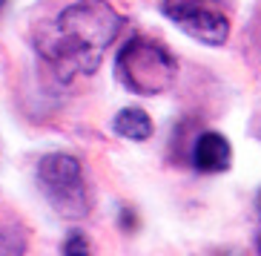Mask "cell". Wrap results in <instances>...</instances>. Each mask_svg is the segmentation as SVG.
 <instances>
[{
	"label": "cell",
	"mask_w": 261,
	"mask_h": 256,
	"mask_svg": "<svg viewBox=\"0 0 261 256\" xmlns=\"http://www.w3.org/2000/svg\"><path fill=\"white\" fill-rule=\"evenodd\" d=\"M192 167L198 173H227L232 167V147L221 132H201L192 141Z\"/></svg>",
	"instance_id": "5"
},
{
	"label": "cell",
	"mask_w": 261,
	"mask_h": 256,
	"mask_svg": "<svg viewBox=\"0 0 261 256\" xmlns=\"http://www.w3.org/2000/svg\"><path fill=\"white\" fill-rule=\"evenodd\" d=\"M115 75L132 95H164L175 86L178 63L164 43L152 38H132L115 58Z\"/></svg>",
	"instance_id": "2"
},
{
	"label": "cell",
	"mask_w": 261,
	"mask_h": 256,
	"mask_svg": "<svg viewBox=\"0 0 261 256\" xmlns=\"http://www.w3.org/2000/svg\"><path fill=\"white\" fill-rule=\"evenodd\" d=\"M112 127H115V132L121 135V138H129V141H146L152 138V118L146 115L141 107H126L121 109L115 115V121H112Z\"/></svg>",
	"instance_id": "6"
},
{
	"label": "cell",
	"mask_w": 261,
	"mask_h": 256,
	"mask_svg": "<svg viewBox=\"0 0 261 256\" xmlns=\"http://www.w3.org/2000/svg\"><path fill=\"white\" fill-rule=\"evenodd\" d=\"M38 181L61 216L84 219L89 213V193L84 181V167L69 153H49L38 164Z\"/></svg>",
	"instance_id": "3"
},
{
	"label": "cell",
	"mask_w": 261,
	"mask_h": 256,
	"mask_svg": "<svg viewBox=\"0 0 261 256\" xmlns=\"http://www.w3.org/2000/svg\"><path fill=\"white\" fill-rule=\"evenodd\" d=\"M161 12L198 43L224 46L230 40V15L218 0H167Z\"/></svg>",
	"instance_id": "4"
},
{
	"label": "cell",
	"mask_w": 261,
	"mask_h": 256,
	"mask_svg": "<svg viewBox=\"0 0 261 256\" xmlns=\"http://www.w3.org/2000/svg\"><path fill=\"white\" fill-rule=\"evenodd\" d=\"M6 3H9V0H0V15H3V9H6Z\"/></svg>",
	"instance_id": "10"
},
{
	"label": "cell",
	"mask_w": 261,
	"mask_h": 256,
	"mask_svg": "<svg viewBox=\"0 0 261 256\" xmlns=\"http://www.w3.org/2000/svg\"><path fill=\"white\" fill-rule=\"evenodd\" d=\"M123 26V17L107 0H75L55 17L38 40V52L46 58L61 81L92 75L103 52Z\"/></svg>",
	"instance_id": "1"
},
{
	"label": "cell",
	"mask_w": 261,
	"mask_h": 256,
	"mask_svg": "<svg viewBox=\"0 0 261 256\" xmlns=\"http://www.w3.org/2000/svg\"><path fill=\"white\" fill-rule=\"evenodd\" d=\"M255 135H258V141H261V115H258V121H255Z\"/></svg>",
	"instance_id": "9"
},
{
	"label": "cell",
	"mask_w": 261,
	"mask_h": 256,
	"mask_svg": "<svg viewBox=\"0 0 261 256\" xmlns=\"http://www.w3.org/2000/svg\"><path fill=\"white\" fill-rule=\"evenodd\" d=\"M255 210H258V230H255V248L261 253V190H258V202H255Z\"/></svg>",
	"instance_id": "8"
},
{
	"label": "cell",
	"mask_w": 261,
	"mask_h": 256,
	"mask_svg": "<svg viewBox=\"0 0 261 256\" xmlns=\"http://www.w3.org/2000/svg\"><path fill=\"white\" fill-rule=\"evenodd\" d=\"M63 250H66V253H86V250H89V245H86L84 236H72V239L63 245Z\"/></svg>",
	"instance_id": "7"
}]
</instances>
